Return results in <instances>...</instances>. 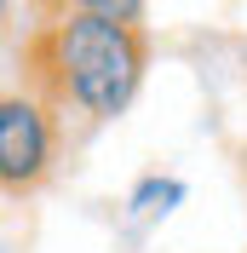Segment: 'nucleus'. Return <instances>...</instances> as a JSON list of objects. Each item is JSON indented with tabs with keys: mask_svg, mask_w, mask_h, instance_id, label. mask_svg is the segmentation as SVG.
Wrapping results in <instances>:
<instances>
[{
	"mask_svg": "<svg viewBox=\"0 0 247 253\" xmlns=\"http://www.w3.org/2000/svg\"><path fill=\"white\" fill-rule=\"evenodd\" d=\"M58 161V121L35 92H6L0 98V184L6 196H29L46 184Z\"/></svg>",
	"mask_w": 247,
	"mask_h": 253,
	"instance_id": "2",
	"label": "nucleus"
},
{
	"mask_svg": "<svg viewBox=\"0 0 247 253\" xmlns=\"http://www.w3.org/2000/svg\"><path fill=\"white\" fill-rule=\"evenodd\" d=\"M184 202V178H161V173H150V178H138V190H132V219H167L172 207Z\"/></svg>",
	"mask_w": 247,
	"mask_h": 253,
	"instance_id": "3",
	"label": "nucleus"
},
{
	"mask_svg": "<svg viewBox=\"0 0 247 253\" xmlns=\"http://www.w3.org/2000/svg\"><path fill=\"white\" fill-rule=\"evenodd\" d=\"M144 6L126 0H86V6H52L23 35V92L52 110L58 132L69 121L104 126L138 98L150 69V35Z\"/></svg>",
	"mask_w": 247,
	"mask_h": 253,
	"instance_id": "1",
	"label": "nucleus"
}]
</instances>
